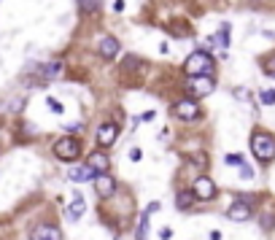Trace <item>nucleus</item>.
Returning a JSON list of instances; mask_svg holds the SVG:
<instances>
[{
  "label": "nucleus",
  "instance_id": "obj_16",
  "mask_svg": "<svg viewBox=\"0 0 275 240\" xmlns=\"http://www.w3.org/2000/svg\"><path fill=\"white\" fill-rule=\"evenodd\" d=\"M59 70H62V62H49V65H41V73H43L46 78H54Z\"/></svg>",
  "mask_w": 275,
  "mask_h": 240
},
{
  "label": "nucleus",
  "instance_id": "obj_12",
  "mask_svg": "<svg viewBox=\"0 0 275 240\" xmlns=\"http://www.w3.org/2000/svg\"><path fill=\"white\" fill-rule=\"evenodd\" d=\"M97 51H100V57H103V59H116V54H119V41H116L113 35L100 38Z\"/></svg>",
  "mask_w": 275,
  "mask_h": 240
},
{
  "label": "nucleus",
  "instance_id": "obj_4",
  "mask_svg": "<svg viewBox=\"0 0 275 240\" xmlns=\"http://www.w3.org/2000/svg\"><path fill=\"white\" fill-rule=\"evenodd\" d=\"M170 113L176 119H181V122H197V119H203V111H200V105L194 103L192 97H184V100H178V103H173Z\"/></svg>",
  "mask_w": 275,
  "mask_h": 240
},
{
  "label": "nucleus",
  "instance_id": "obj_17",
  "mask_svg": "<svg viewBox=\"0 0 275 240\" xmlns=\"http://www.w3.org/2000/svg\"><path fill=\"white\" fill-rule=\"evenodd\" d=\"M78 3H81V8H84V11L95 14V11L100 8V5H103V0H78Z\"/></svg>",
  "mask_w": 275,
  "mask_h": 240
},
{
  "label": "nucleus",
  "instance_id": "obj_6",
  "mask_svg": "<svg viewBox=\"0 0 275 240\" xmlns=\"http://www.w3.org/2000/svg\"><path fill=\"white\" fill-rule=\"evenodd\" d=\"M192 192H194V197H197V200L208 203V200H213V197H216V184H213L208 176H200V178H194Z\"/></svg>",
  "mask_w": 275,
  "mask_h": 240
},
{
  "label": "nucleus",
  "instance_id": "obj_15",
  "mask_svg": "<svg viewBox=\"0 0 275 240\" xmlns=\"http://www.w3.org/2000/svg\"><path fill=\"white\" fill-rule=\"evenodd\" d=\"M178 208L181 211H186V208H192V203H194V200H197V197H194V192L192 189H184V192H178Z\"/></svg>",
  "mask_w": 275,
  "mask_h": 240
},
{
  "label": "nucleus",
  "instance_id": "obj_22",
  "mask_svg": "<svg viewBox=\"0 0 275 240\" xmlns=\"http://www.w3.org/2000/svg\"><path fill=\"white\" fill-rule=\"evenodd\" d=\"M240 176H243V178H246V181H248V178H251V176H254V170H251V168H248V165H240Z\"/></svg>",
  "mask_w": 275,
  "mask_h": 240
},
{
  "label": "nucleus",
  "instance_id": "obj_5",
  "mask_svg": "<svg viewBox=\"0 0 275 240\" xmlns=\"http://www.w3.org/2000/svg\"><path fill=\"white\" fill-rule=\"evenodd\" d=\"M213 89H216V81L208 78V76H203V78H186V95H192V100L194 97H208Z\"/></svg>",
  "mask_w": 275,
  "mask_h": 240
},
{
  "label": "nucleus",
  "instance_id": "obj_20",
  "mask_svg": "<svg viewBox=\"0 0 275 240\" xmlns=\"http://www.w3.org/2000/svg\"><path fill=\"white\" fill-rule=\"evenodd\" d=\"M224 162L230 165V168H240V165H243V157H240V154H227Z\"/></svg>",
  "mask_w": 275,
  "mask_h": 240
},
{
  "label": "nucleus",
  "instance_id": "obj_10",
  "mask_svg": "<svg viewBox=\"0 0 275 240\" xmlns=\"http://www.w3.org/2000/svg\"><path fill=\"white\" fill-rule=\"evenodd\" d=\"M95 192H97V197L108 200L113 192H116V181H113L108 173H100V176L95 178Z\"/></svg>",
  "mask_w": 275,
  "mask_h": 240
},
{
  "label": "nucleus",
  "instance_id": "obj_25",
  "mask_svg": "<svg viewBox=\"0 0 275 240\" xmlns=\"http://www.w3.org/2000/svg\"><path fill=\"white\" fill-rule=\"evenodd\" d=\"M49 105H51V111H54V113H62V105H59L57 100H49Z\"/></svg>",
  "mask_w": 275,
  "mask_h": 240
},
{
  "label": "nucleus",
  "instance_id": "obj_11",
  "mask_svg": "<svg viewBox=\"0 0 275 240\" xmlns=\"http://www.w3.org/2000/svg\"><path fill=\"white\" fill-rule=\"evenodd\" d=\"M84 213H86V200L76 192V195H73V203L68 205V211H65V219H68V222H78Z\"/></svg>",
  "mask_w": 275,
  "mask_h": 240
},
{
  "label": "nucleus",
  "instance_id": "obj_13",
  "mask_svg": "<svg viewBox=\"0 0 275 240\" xmlns=\"http://www.w3.org/2000/svg\"><path fill=\"white\" fill-rule=\"evenodd\" d=\"M86 168H92L100 176V173H108V157L103 154V151H92L89 157H86Z\"/></svg>",
  "mask_w": 275,
  "mask_h": 240
},
{
  "label": "nucleus",
  "instance_id": "obj_1",
  "mask_svg": "<svg viewBox=\"0 0 275 240\" xmlns=\"http://www.w3.org/2000/svg\"><path fill=\"white\" fill-rule=\"evenodd\" d=\"M213 70H216V62H213V57L208 54V51H194L184 62L186 78H203V76L213 78Z\"/></svg>",
  "mask_w": 275,
  "mask_h": 240
},
{
  "label": "nucleus",
  "instance_id": "obj_27",
  "mask_svg": "<svg viewBox=\"0 0 275 240\" xmlns=\"http://www.w3.org/2000/svg\"><path fill=\"white\" fill-rule=\"evenodd\" d=\"M113 11H116V14H119V11H124V0H113Z\"/></svg>",
  "mask_w": 275,
  "mask_h": 240
},
{
  "label": "nucleus",
  "instance_id": "obj_23",
  "mask_svg": "<svg viewBox=\"0 0 275 240\" xmlns=\"http://www.w3.org/2000/svg\"><path fill=\"white\" fill-rule=\"evenodd\" d=\"M154 116H157L154 111H146V113H140V122H154Z\"/></svg>",
  "mask_w": 275,
  "mask_h": 240
},
{
  "label": "nucleus",
  "instance_id": "obj_26",
  "mask_svg": "<svg viewBox=\"0 0 275 240\" xmlns=\"http://www.w3.org/2000/svg\"><path fill=\"white\" fill-rule=\"evenodd\" d=\"M170 235H173V230H167V227H165V230H159V238H162V240H170Z\"/></svg>",
  "mask_w": 275,
  "mask_h": 240
},
{
  "label": "nucleus",
  "instance_id": "obj_3",
  "mask_svg": "<svg viewBox=\"0 0 275 240\" xmlns=\"http://www.w3.org/2000/svg\"><path fill=\"white\" fill-rule=\"evenodd\" d=\"M51 151H54V157L59 159V162H76V159L81 157V143H78L76 138L65 135L51 146Z\"/></svg>",
  "mask_w": 275,
  "mask_h": 240
},
{
  "label": "nucleus",
  "instance_id": "obj_19",
  "mask_svg": "<svg viewBox=\"0 0 275 240\" xmlns=\"http://www.w3.org/2000/svg\"><path fill=\"white\" fill-rule=\"evenodd\" d=\"M259 100L265 105H275V89H265V92H259Z\"/></svg>",
  "mask_w": 275,
  "mask_h": 240
},
{
  "label": "nucleus",
  "instance_id": "obj_8",
  "mask_svg": "<svg viewBox=\"0 0 275 240\" xmlns=\"http://www.w3.org/2000/svg\"><path fill=\"white\" fill-rule=\"evenodd\" d=\"M30 240H62V230L57 224H35L30 232Z\"/></svg>",
  "mask_w": 275,
  "mask_h": 240
},
{
  "label": "nucleus",
  "instance_id": "obj_21",
  "mask_svg": "<svg viewBox=\"0 0 275 240\" xmlns=\"http://www.w3.org/2000/svg\"><path fill=\"white\" fill-rule=\"evenodd\" d=\"M265 70H267V76H273V78H275V57L265 59Z\"/></svg>",
  "mask_w": 275,
  "mask_h": 240
},
{
  "label": "nucleus",
  "instance_id": "obj_2",
  "mask_svg": "<svg viewBox=\"0 0 275 240\" xmlns=\"http://www.w3.org/2000/svg\"><path fill=\"white\" fill-rule=\"evenodd\" d=\"M251 151L259 162H273L275 159V135L265 130H254L251 132Z\"/></svg>",
  "mask_w": 275,
  "mask_h": 240
},
{
  "label": "nucleus",
  "instance_id": "obj_24",
  "mask_svg": "<svg viewBox=\"0 0 275 240\" xmlns=\"http://www.w3.org/2000/svg\"><path fill=\"white\" fill-rule=\"evenodd\" d=\"M140 157H143V154H140V149H132V151H130V159H132V162H140Z\"/></svg>",
  "mask_w": 275,
  "mask_h": 240
},
{
  "label": "nucleus",
  "instance_id": "obj_28",
  "mask_svg": "<svg viewBox=\"0 0 275 240\" xmlns=\"http://www.w3.org/2000/svg\"><path fill=\"white\" fill-rule=\"evenodd\" d=\"M157 211H159V203H151L149 208H146V213H149V216H151V213H157Z\"/></svg>",
  "mask_w": 275,
  "mask_h": 240
},
{
  "label": "nucleus",
  "instance_id": "obj_7",
  "mask_svg": "<svg viewBox=\"0 0 275 240\" xmlns=\"http://www.w3.org/2000/svg\"><path fill=\"white\" fill-rule=\"evenodd\" d=\"M227 219H230V222H248V219H251V203H248L246 197L235 200L230 208H227Z\"/></svg>",
  "mask_w": 275,
  "mask_h": 240
},
{
  "label": "nucleus",
  "instance_id": "obj_14",
  "mask_svg": "<svg viewBox=\"0 0 275 240\" xmlns=\"http://www.w3.org/2000/svg\"><path fill=\"white\" fill-rule=\"evenodd\" d=\"M68 178H70V181H76V184H84V181H95L97 173L92 168H86V165H81V168H73L68 173Z\"/></svg>",
  "mask_w": 275,
  "mask_h": 240
},
{
  "label": "nucleus",
  "instance_id": "obj_9",
  "mask_svg": "<svg viewBox=\"0 0 275 240\" xmlns=\"http://www.w3.org/2000/svg\"><path fill=\"white\" fill-rule=\"evenodd\" d=\"M116 138H119V124L116 122H108V124H103V127L97 130V146H113L116 143Z\"/></svg>",
  "mask_w": 275,
  "mask_h": 240
},
{
  "label": "nucleus",
  "instance_id": "obj_29",
  "mask_svg": "<svg viewBox=\"0 0 275 240\" xmlns=\"http://www.w3.org/2000/svg\"><path fill=\"white\" fill-rule=\"evenodd\" d=\"M211 240H221V232H219V230H213V232H211Z\"/></svg>",
  "mask_w": 275,
  "mask_h": 240
},
{
  "label": "nucleus",
  "instance_id": "obj_18",
  "mask_svg": "<svg viewBox=\"0 0 275 240\" xmlns=\"http://www.w3.org/2000/svg\"><path fill=\"white\" fill-rule=\"evenodd\" d=\"M146 230H149V213L143 211V216H140V227H138V240H146Z\"/></svg>",
  "mask_w": 275,
  "mask_h": 240
}]
</instances>
